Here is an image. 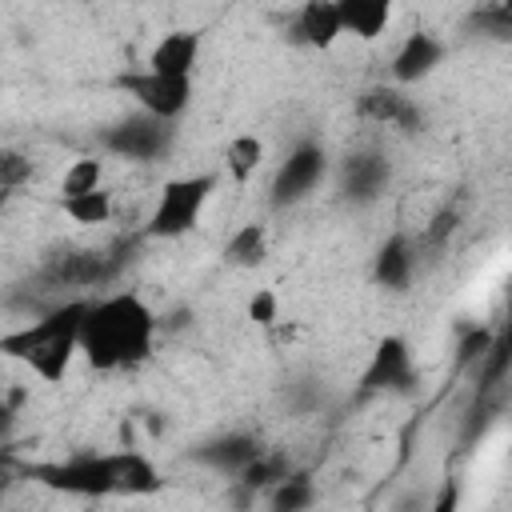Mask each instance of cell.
I'll use <instances>...</instances> for the list:
<instances>
[{
	"label": "cell",
	"instance_id": "obj_26",
	"mask_svg": "<svg viewBox=\"0 0 512 512\" xmlns=\"http://www.w3.org/2000/svg\"><path fill=\"white\" fill-rule=\"evenodd\" d=\"M504 12H508V16H512V0H504Z\"/></svg>",
	"mask_w": 512,
	"mask_h": 512
},
{
	"label": "cell",
	"instance_id": "obj_25",
	"mask_svg": "<svg viewBox=\"0 0 512 512\" xmlns=\"http://www.w3.org/2000/svg\"><path fill=\"white\" fill-rule=\"evenodd\" d=\"M28 168L20 164V156H4V188H16V180L24 176Z\"/></svg>",
	"mask_w": 512,
	"mask_h": 512
},
{
	"label": "cell",
	"instance_id": "obj_17",
	"mask_svg": "<svg viewBox=\"0 0 512 512\" xmlns=\"http://www.w3.org/2000/svg\"><path fill=\"white\" fill-rule=\"evenodd\" d=\"M60 208L68 220L84 224V228H96V224H108L112 220V192L108 188H92V192H76V196H60Z\"/></svg>",
	"mask_w": 512,
	"mask_h": 512
},
{
	"label": "cell",
	"instance_id": "obj_13",
	"mask_svg": "<svg viewBox=\"0 0 512 512\" xmlns=\"http://www.w3.org/2000/svg\"><path fill=\"white\" fill-rule=\"evenodd\" d=\"M156 488H160V472L144 452L136 448L116 452V496H148Z\"/></svg>",
	"mask_w": 512,
	"mask_h": 512
},
{
	"label": "cell",
	"instance_id": "obj_1",
	"mask_svg": "<svg viewBox=\"0 0 512 512\" xmlns=\"http://www.w3.org/2000/svg\"><path fill=\"white\" fill-rule=\"evenodd\" d=\"M152 340H156V316L136 292H112L84 308L80 352L100 372L136 368L140 360H148Z\"/></svg>",
	"mask_w": 512,
	"mask_h": 512
},
{
	"label": "cell",
	"instance_id": "obj_10",
	"mask_svg": "<svg viewBox=\"0 0 512 512\" xmlns=\"http://www.w3.org/2000/svg\"><path fill=\"white\" fill-rule=\"evenodd\" d=\"M340 4V20H344V36L352 40H380L392 24V12H396V0H336Z\"/></svg>",
	"mask_w": 512,
	"mask_h": 512
},
{
	"label": "cell",
	"instance_id": "obj_3",
	"mask_svg": "<svg viewBox=\"0 0 512 512\" xmlns=\"http://www.w3.org/2000/svg\"><path fill=\"white\" fill-rule=\"evenodd\" d=\"M216 188V176L212 172H196V176H172L160 184V196H156V208L148 216V236L156 240H176L184 232H192L200 224V212L208 204Z\"/></svg>",
	"mask_w": 512,
	"mask_h": 512
},
{
	"label": "cell",
	"instance_id": "obj_11",
	"mask_svg": "<svg viewBox=\"0 0 512 512\" xmlns=\"http://www.w3.org/2000/svg\"><path fill=\"white\" fill-rule=\"evenodd\" d=\"M440 40L436 36H428V32H412L400 48H396V56H392V76L400 80V84H416V80H424L436 64H440Z\"/></svg>",
	"mask_w": 512,
	"mask_h": 512
},
{
	"label": "cell",
	"instance_id": "obj_18",
	"mask_svg": "<svg viewBox=\"0 0 512 512\" xmlns=\"http://www.w3.org/2000/svg\"><path fill=\"white\" fill-rule=\"evenodd\" d=\"M224 256H228V264H236V268H256V264L268 256V228H264V224H244V228H236L232 240H228V248H224Z\"/></svg>",
	"mask_w": 512,
	"mask_h": 512
},
{
	"label": "cell",
	"instance_id": "obj_5",
	"mask_svg": "<svg viewBox=\"0 0 512 512\" xmlns=\"http://www.w3.org/2000/svg\"><path fill=\"white\" fill-rule=\"evenodd\" d=\"M36 476L72 496H116V452L112 456H76L68 464L36 468Z\"/></svg>",
	"mask_w": 512,
	"mask_h": 512
},
{
	"label": "cell",
	"instance_id": "obj_4",
	"mask_svg": "<svg viewBox=\"0 0 512 512\" xmlns=\"http://www.w3.org/2000/svg\"><path fill=\"white\" fill-rule=\"evenodd\" d=\"M120 88L136 100L140 112L156 116V120H180L184 108L192 104V76H168L156 68H140V72H124Z\"/></svg>",
	"mask_w": 512,
	"mask_h": 512
},
{
	"label": "cell",
	"instance_id": "obj_15",
	"mask_svg": "<svg viewBox=\"0 0 512 512\" xmlns=\"http://www.w3.org/2000/svg\"><path fill=\"white\" fill-rule=\"evenodd\" d=\"M264 164V140L256 132H240L224 144V172L236 180V184H248Z\"/></svg>",
	"mask_w": 512,
	"mask_h": 512
},
{
	"label": "cell",
	"instance_id": "obj_12",
	"mask_svg": "<svg viewBox=\"0 0 512 512\" xmlns=\"http://www.w3.org/2000/svg\"><path fill=\"white\" fill-rule=\"evenodd\" d=\"M408 368H412V364H408L404 340L388 336V340H380L376 352H372V364H368V372H364V388H368V392H376V388H396V384L408 380Z\"/></svg>",
	"mask_w": 512,
	"mask_h": 512
},
{
	"label": "cell",
	"instance_id": "obj_14",
	"mask_svg": "<svg viewBox=\"0 0 512 512\" xmlns=\"http://www.w3.org/2000/svg\"><path fill=\"white\" fill-rule=\"evenodd\" d=\"M364 116L376 120V124H392V128H412L420 116H416V104L396 92V88H372L364 96Z\"/></svg>",
	"mask_w": 512,
	"mask_h": 512
},
{
	"label": "cell",
	"instance_id": "obj_16",
	"mask_svg": "<svg viewBox=\"0 0 512 512\" xmlns=\"http://www.w3.org/2000/svg\"><path fill=\"white\" fill-rule=\"evenodd\" d=\"M376 280L384 288H404L412 280V244L408 236H388L384 248L376 252Z\"/></svg>",
	"mask_w": 512,
	"mask_h": 512
},
{
	"label": "cell",
	"instance_id": "obj_9",
	"mask_svg": "<svg viewBox=\"0 0 512 512\" xmlns=\"http://www.w3.org/2000/svg\"><path fill=\"white\" fill-rule=\"evenodd\" d=\"M196 60H200V32H192V28L164 32L148 52V68L168 72V76H192Z\"/></svg>",
	"mask_w": 512,
	"mask_h": 512
},
{
	"label": "cell",
	"instance_id": "obj_22",
	"mask_svg": "<svg viewBox=\"0 0 512 512\" xmlns=\"http://www.w3.org/2000/svg\"><path fill=\"white\" fill-rule=\"evenodd\" d=\"M492 340H496V332H488V328H472V332L460 340V352H456V360H460V364L484 360V356H488V348H492Z\"/></svg>",
	"mask_w": 512,
	"mask_h": 512
},
{
	"label": "cell",
	"instance_id": "obj_21",
	"mask_svg": "<svg viewBox=\"0 0 512 512\" xmlns=\"http://www.w3.org/2000/svg\"><path fill=\"white\" fill-rule=\"evenodd\" d=\"M384 184V164L376 156H356L348 164V188H356V196H376Z\"/></svg>",
	"mask_w": 512,
	"mask_h": 512
},
{
	"label": "cell",
	"instance_id": "obj_6",
	"mask_svg": "<svg viewBox=\"0 0 512 512\" xmlns=\"http://www.w3.org/2000/svg\"><path fill=\"white\" fill-rule=\"evenodd\" d=\"M104 144L116 156H128V160H160L172 144V128H168V120H156V116L140 112V116L120 120L116 128H108Z\"/></svg>",
	"mask_w": 512,
	"mask_h": 512
},
{
	"label": "cell",
	"instance_id": "obj_2",
	"mask_svg": "<svg viewBox=\"0 0 512 512\" xmlns=\"http://www.w3.org/2000/svg\"><path fill=\"white\" fill-rule=\"evenodd\" d=\"M84 300H72L56 312H48L44 320L8 332L4 336V352L12 360H20L32 376H40L44 384H60L72 356L80 352V328H84Z\"/></svg>",
	"mask_w": 512,
	"mask_h": 512
},
{
	"label": "cell",
	"instance_id": "obj_20",
	"mask_svg": "<svg viewBox=\"0 0 512 512\" xmlns=\"http://www.w3.org/2000/svg\"><path fill=\"white\" fill-rule=\"evenodd\" d=\"M256 456H260V448H256L248 436H228V440H220V444L208 452L212 464H220V468H236V472H244Z\"/></svg>",
	"mask_w": 512,
	"mask_h": 512
},
{
	"label": "cell",
	"instance_id": "obj_7",
	"mask_svg": "<svg viewBox=\"0 0 512 512\" xmlns=\"http://www.w3.org/2000/svg\"><path fill=\"white\" fill-rule=\"evenodd\" d=\"M324 168H328V156L320 144H300L288 152V160L276 168V180H272V200L276 204H296L304 200L320 180H324Z\"/></svg>",
	"mask_w": 512,
	"mask_h": 512
},
{
	"label": "cell",
	"instance_id": "obj_8",
	"mask_svg": "<svg viewBox=\"0 0 512 512\" xmlns=\"http://www.w3.org/2000/svg\"><path fill=\"white\" fill-rule=\"evenodd\" d=\"M344 36V20H340V4L336 0H304L296 12V40L328 52L336 40Z\"/></svg>",
	"mask_w": 512,
	"mask_h": 512
},
{
	"label": "cell",
	"instance_id": "obj_23",
	"mask_svg": "<svg viewBox=\"0 0 512 512\" xmlns=\"http://www.w3.org/2000/svg\"><path fill=\"white\" fill-rule=\"evenodd\" d=\"M308 500H312V488H308L300 476H296V480H288V476H284V480H280V488H276V496H272V504H276V508H300V504H308Z\"/></svg>",
	"mask_w": 512,
	"mask_h": 512
},
{
	"label": "cell",
	"instance_id": "obj_19",
	"mask_svg": "<svg viewBox=\"0 0 512 512\" xmlns=\"http://www.w3.org/2000/svg\"><path fill=\"white\" fill-rule=\"evenodd\" d=\"M104 164L96 156H80L64 168L60 176V196H76V192H92V188H104Z\"/></svg>",
	"mask_w": 512,
	"mask_h": 512
},
{
	"label": "cell",
	"instance_id": "obj_24",
	"mask_svg": "<svg viewBox=\"0 0 512 512\" xmlns=\"http://www.w3.org/2000/svg\"><path fill=\"white\" fill-rule=\"evenodd\" d=\"M276 312H280V304H276V292L272 288H256V296L248 300V316L256 320V324H276Z\"/></svg>",
	"mask_w": 512,
	"mask_h": 512
}]
</instances>
